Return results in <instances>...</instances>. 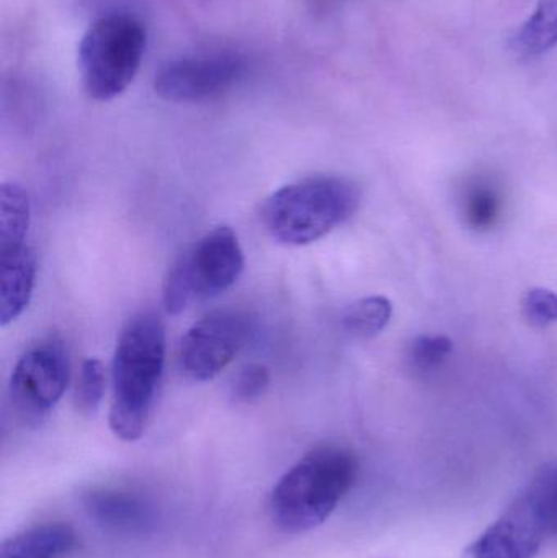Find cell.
Segmentation results:
<instances>
[{
	"label": "cell",
	"mask_w": 557,
	"mask_h": 558,
	"mask_svg": "<svg viewBox=\"0 0 557 558\" xmlns=\"http://www.w3.org/2000/svg\"><path fill=\"white\" fill-rule=\"evenodd\" d=\"M166 327L153 312L130 318L118 338L111 366V432L136 441L146 432L166 367Z\"/></svg>",
	"instance_id": "1"
},
{
	"label": "cell",
	"mask_w": 557,
	"mask_h": 558,
	"mask_svg": "<svg viewBox=\"0 0 557 558\" xmlns=\"http://www.w3.org/2000/svg\"><path fill=\"white\" fill-rule=\"evenodd\" d=\"M355 456L342 446H319L307 452L271 492L270 514L287 533L316 530L329 520L356 478Z\"/></svg>",
	"instance_id": "2"
},
{
	"label": "cell",
	"mask_w": 557,
	"mask_h": 558,
	"mask_svg": "<svg viewBox=\"0 0 557 558\" xmlns=\"http://www.w3.org/2000/svg\"><path fill=\"white\" fill-rule=\"evenodd\" d=\"M362 203L359 185L346 177L316 175L288 183L262 206L268 234L291 247L313 244L353 218Z\"/></svg>",
	"instance_id": "3"
},
{
	"label": "cell",
	"mask_w": 557,
	"mask_h": 558,
	"mask_svg": "<svg viewBox=\"0 0 557 558\" xmlns=\"http://www.w3.org/2000/svg\"><path fill=\"white\" fill-rule=\"evenodd\" d=\"M557 537V459L533 474L512 504L464 550L463 558H535Z\"/></svg>",
	"instance_id": "4"
},
{
	"label": "cell",
	"mask_w": 557,
	"mask_h": 558,
	"mask_svg": "<svg viewBox=\"0 0 557 558\" xmlns=\"http://www.w3.org/2000/svg\"><path fill=\"white\" fill-rule=\"evenodd\" d=\"M146 45V26L131 13H108L90 23L77 48L85 94L97 101L124 94L140 72Z\"/></svg>",
	"instance_id": "5"
},
{
	"label": "cell",
	"mask_w": 557,
	"mask_h": 558,
	"mask_svg": "<svg viewBox=\"0 0 557 558\" xmlns=\"http://www.w3.org/2000/svg\"><path fill=\"white\" fill-rule=\"evenodd\" d=\"M245 258L238 235L219 226L190 245L170 267L164 281V305L170 315L190 304L231 289L244 274Z\"/></svg>",
	"instance_id": "6"
},
{
	"label": "cell",
	"mask_w": 557,
	"mask_h": 558,
	"mask_svg": "<svg viewBox=\"0 0 557 558\" xmlns=\"http://www.w3.org/2000/svg\"><path fill=\"white\" fill-rule=\"evenodd\" d=\"M254 318L238 307L209 312L190 327L180 344V369L195 383L215 379L247 344Z\"/></svg>",
	"instance_id": "7"
},
{
	"label": "cell",
	"mask_w": 557,
	"mask_h": 558,
	"mask_svg": "<svg viewBox=\"0 0 557 558\" xmlns=\"http://www.w3.org/2000/svg\"><path fill=\"white\" fill-rule=\"evenodd\" d=\"M69 384V356L58 338L26 350L10 377V399L26 422L45 418L64 396Z\"/></svg>",
	"instance_id": "8"
},
{
	"label": "cell",
	"mask_w": 557,
	"mask_h": 558,
	"mask_svg": "<svg viewBox=\"0 0 557 558\" xmlns=\"http://www.w3.org/2000/svg\"><path fill=\"white\" fill-rule=\"evenodd\" d=\"M244 72L245 61L234 52L183 56L156 72L154 92L164 101L196 104L225 94Z\"/></svg>",
	"instance_id": "9"
},
{
	"label": "cell",
	"mask_w": 557,
	"mask_h": 558,
	"mask_svg": "<svg viewBox=\"0 0 557 558\" xmlns=\"http://www.w3.org/2000/svg\"><path fill=\"white\" fill-rule=\"evenodd\" d=\"M35 252L29 247L0 255V325L13 324L32 301L35 289Z\"/></svg>",
	"instance_id": "10"
},
{
	"label": "cell",
	"mask_w": 557,
	"mask_h": 558,
	"mask_svg": "<svg viewBox=\"0 0 557 558\" xmlns=\"http://www.w3.org/2000/svg\"><path fill=\"white\" fill-rule=\"evenodd\" d=\"M75 544L74 531L65 524H41L3 541L0 558H61Z\"/></svg>",
	"instance_id": "11"
},
{
	"label": "cell",
	"mask_w": 557,
	"mask_h": 558,
	"mask_svg": "<svg viewBox=\"0 0 557 558\" xmlns=\"http://www.w3.org/2000/svg\"><path fill=\"white\" fill-rule=\"evenodd\" d=\"M557 46V0H540L532 15L510 39V51L520 61L540 58Z\"/></svg>",
	"instance_id": "12"
},
{
	"label": "cell",
	"mask_w": 557,
	"mask_h": 558,
	"mask_svg": "<svg viewBox=\"0 0 557 558\" xmlns=\"http://www.w3.org/2000/svg\"><path fill=\"white\" fill-rule=\"evenodd\" d=\"M29 218L28 193L19 183H3L0 186V255L28 247Z\"/></svg>",
	"instance_id": "13"
},
{
	"label": "cell",
	"mask_w": 557,
	"mask_h": 558,
	"mask_svg": "<svg viewBox=\"0 0 557 558\" xmlns=\"http://www.w3.org/2000/svg\"><path fill=\"white\" fill-rule=\"evenodd\" d=\"M392 318V304L385 295L352 302L342 314V328L350 337L368 340L382 333Z\"/></svg>",
	"instance_id": "14"
},
{
	"label": "cell",
	"mask_w": 557,
	"mask_h": 558,
	"mask_svg": "<svg viewBox=\"0 0 557 558\" xmlns=\"http://www.w3.org/2000/svg\"><path fill=\"white\" fill-rule=\"evenodd\" d=\"M87 507L97 520L110 526H131L141 523L144 518L143 505L126 495L110 492L92 494Z\"/></svg>",
	"instance_id": "15"
},
{
	"label": "cell",
	"mask_w": 557,
	"mask_h": 558,
	"mask_svg": "<svg viewBox=\"0 0 557 558\" xmlns=\"http://www.w3.org/2000/svg\"><path fill=\"white\" fill-rule=\"evenodd\" d=\"M107 392V373L104 364L97 357H88L78 371L75 386V409L84 415H94L100 409Z\"/></svg>",
	"instance_id": "16"
},
{
	"label": "cell",
	"mask_w": 557,
	"mask_h": 558,
	"mask_svg": "<svg viewBox=\"0 0 557 558\" xmlns=\"http://www.w3.org/2000/svg\"><path fill=\"white\" fill-rule=\"evenodd\" d=\"M500 208L499 193L493 186L477 183L471 186L464 199V218L474 231H489L499 221Z\"/></svg>",
	"instance_id": "17"
},
{
	"label": "cell",
	"mask_w": 557,
	"mask_h": 558,
	"mask_svg": "<svg viewBox=\"0 0 557 558\" xmlns=\"http://www.w3.org/2000/svg\"><path fill=\"white\" fill-rule=\"evenodd\" d=\"M453 353V341L445 335H421L409 347V361L419 373H434Z\"/></svg>",
	"instance_id": "18"
},
{
	"label": "cell",
	"mask_w": 557,
	"mask_h": 558,
	"mask_svg": "<svg viewBox=\"0 0 557 558\" xmlns=\"http://www.w3.org/2000/svg\"><path fill=\"white\" fill-rule=\"evenodd\" d=\"M522 315L526 324L546 328L557 322V294L552 289L533 288L522 301Z\"/></svg>",
	"instance_id": "19"
},
{
	"label": "cell",
	"mask_w": 557,
	"mask_h": 558,
	"mask_svg": "<svg viewBox=\"0 0 557 558\" xmlns=\"http://www.w3.org/2000/svg\"><path fill=\"white\" fill-rule=\"evenodd\" d=\"M270 380V371L264 364H249L232 380V397L238 402H254L267 392Z\"/></svg>",
	"instance_id": "20"
}]
</instances>
